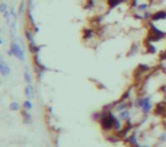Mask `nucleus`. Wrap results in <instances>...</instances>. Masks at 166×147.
Instances as JSON below:
<instances>
[{
    "instance_id": "obj_1",
    "label": "nucleus",
    "mask_w": 166,
    "mask_h": 147,
    "mask_svg": "<svg viewBox=\"0 0 166 147\" xmlns=\"http://www.w3.org/2000/svg\"><path fill=\"white\" fill-rule=\"evenodd\" d=\"M9 48H11L13 53H14V57L17 58L20 62H25V53H26V49L23 48L21 43L18 42L17 38L14 39V40L11 41V45H9Z\"/></svg>"
},
{
    "instance_id": "obj_2",
    "label": "nucleus",
    "mask_w": 166,
    "mask_h": 147,
    "mask_svg": "<svg viewBox=\"0 0 166 147\" xmlns=\"http://www.w3.org/2000/svg\"><path fill=\"white\" fill-rule=\"evenodd\" d=\"M11 65L5 61V58L1 56L0 57V73L1 75L4 78H7V76L11 74Z\"/></svg>"
},
{
    "instance_id": "obj_3",
    "label": "nucleus",
    "mask_w": 166,
    "mask_h": 147,
    "mask_svg": "<svg viewBox=\"0 0 166 147\" xmlns=\"http://www.w3.org/2000/svg\"><path fill=\"white\" fill-rule=\"evenodd\" d=\"M154 110V104H152V97H151L150 99H148V101H146L145 104H143V106L140 108L141 111V114L143 115V117H148L149 114H150V112Z\"/></svg>"
},
{
    "instance_id": "obj_4",
    "label": "nucleus",
    "mask_w": 166,
    "mask_h": 147,
    "mask_svg": "<svg viewBox=\"0 0 166 147\" xmlns=\"http://www.w3.org/2000/svg\"><path fill=\"white\" fill-rule=\"evenodd\" d=\"M117 117H118L119 120H122L123 122H128L129 120L132 119V112H131L130 108L124 110V111L117 113Z\"/></svg>"
},
{
    "instance_id": "obj_5",
    "label": "nucleus",
    "mask_w": 166,
    "mask_h": 147,
    "mask_svg": "<svg viewBox=\"0 0 166 147\" xmlns=\"http://www.w3.org/2000/svg\"><path fill=\"white\" fill-rule=\"evenodd\" d=\"M165 20H166V9H163L154 13L150 22H159V21H165Z\"/></svg>"
},
{
    "instance_id": "obj_6",
    "label": "nucleus",
    "mask_w": 166,
    "mask_h": 147,
    "mask_svg": "<svg viewBox=\"0 0 166 147\" xmlns=\"http://www.w3.org/2000/svg\"><path fill=\"white\" fill-rule=\"evenodd\" d=\"M22 117H23V121L24 123L26 124H32V121H33V119H32V115L30 111H27V110H24L23 108V111H22Z\"/></svg>"
},
{
    "instance_id": "obj_7",
    "label": "nucleus",
    "mask_w": 166,
    "mask_h": 147,
    "mask_svg": "<svg viewBox=\"0 0 166 147\" xmlns=\"http://www.w3.org/2000/svg\"><path fill=\"white\" fill-rule=\"evenodd\" d=\"M138 51H139V46H138V43L133 42V43L131 45L130 49H129V51H128V54H126V57H129V58L134 57V56L138 54Z\"/></svg>"
},
{
    "instance_id": "obj_8",
    "label": "nucleus",
    "mask_w": 166,
    "mask_h": 147,
    "mask_svg": "<svg viewBox=\"0 0 166 147\" xmlns=\"http://www.w3.org/2000/svg\"><path fill=\"white\" fill-rule=\"evenodd\" d=\"M24 94H25V96L27 99H33V97H34V90H33V87L32 85H26L25 88H24Z\"/></svg>"
},
{
    "instance_id": "obj_9",
    "label": "nucleus",
    "mask_w": 166,
    "mask_h": 147,
    "mask_svg": "<svg viewBox=\"0 0 166 147\" xmlns=\"http://www.w3.org/2000/svg\"><path fill=\"white\" fill-rule=\"evenodd\" d=\"M146 51H147L148 54L155 55V54H157V47L155 46L154 42H149V41H147V45H146Z\"/></svg>"
},
{
    "instance_id": "obj_10",
    "label": "nucleus",
    "mask_w": 166,
    "mask_h": 147,
    "mask_svg": "<svg viewBox=\"0 0 166 147\" xmlns=\"http://www.w3.org/2000/svg\"><path fill=\"white\" fill-rule=\"evenodd\" d=\"M149 7H150V4L143 1V2H140L139 5L137 6L135 9H137L138 13H145V11H147V10H149Z\"/></svg>"
},
{
    "instance_id": "obj_11",
    "label": "nucleus",
    "mask_w": 166,
    "mask_h": 147,
    "mask_svg": "<svg viewBox=\"0 0 166 147\" xmlns=\"http://www.w3.org/2000/svg\"><path fill=\"white\" fill-rule=\"evenodd\" d=\"M23 75H24V80H25L26 85H32V76H31V73L29 72L27 66L24 67V73H23Z\"/></svg>"
},
{
    "instance_id": "obj_12",
    "label": "nucleus",
    "mask_w": 166,
    "mask_h": 147,
    "mask_svg": "<svg viewBox=\"0 0 166 147\" xmlns=\"http://www.w3.org/2000/svg\"><path fill=\"white\" fill-rule=\"evenodd\" d=\"M125 0H108V7L110 9H113L115 7L119 6L122 2H124Z\"/></svg>"
},
{
    "instance_id": "obj_13",
    "label": "nucleus",
    "mask_w": 166,
    "mask_h": 147,
    "mask_svg": "<svg viewBox=\"0 0 166 147\" xmlns=\"http://www.w3.org/2000/svg\"><path fill=\"white\" fill-rule=\"evenodd\" d=\"M26 10H27V5H26L25 0H23V1H21L20 7H18V10H17L18 11V15H23Z\"/></svg>"
},
{
    "instance_id": "obj_14",
    "label": "nucleus",
    "mask_w": 166,
    "mask_h": 147,
    "mask_svg": "<svg viewBox=\"0 0 166 147\" xmlns=\"http://www.w3.org/2000/svg\"><path fill=\"white\" fill-rule=\"evenodd\" d=\"M22 106H23V108H24V110L31 111L32 108H33V104H32V101H31V99H27V98H26L25 101H23Z\"/></svg>"
},
{
    "instance_id": "obj_15",
    "label": "nucleus",
    "mask_w": 166,
    "mask_h": 147,
    "mask_svg": "<svg viewBox=\"0 0 166 147\" xmlns=\"http://www.w3.org/2000/svg\"><path fill=\"white\" fill-rule=\"evenodd\" d=\"M20 108H21V105H20L17 101H11V104H9V111L17 112V111H20Z\"/></svg>"
},
{
    "instance_id": "obj_16",
    "label": "nucleus",
    "mask_w": 166,
    "mask_h": 147,
    "mask_svg": "<svg viewBox=\"0 0 166 147\" xmlns=\"http://www.w3.org/2000/svg\"><path fill=\"white\" fill-rule=\"evenodd\" d=\"M161 67L163 72L166 74V53L161 57Z\"/></svg>"
},
{
    "instance_id": "obj_17",
    "label": "nucleus",
    "mask_w": 166,
    "mask_h": 147,
    "mask_svg": "<svg viewBox=\"0 0 166 147\" xmlns=\"http://www.w3.org/2000/svg\"><path fill=\"white\" fill-rule=\"evenodd\" d=\"M158 142H161V144H165L166 142V130H163V131L159 133V136H158Z\"/></svg>"
},
{
    "instance_id": "obj_18",
    "label": "nucleus",
    "mask_w": 166,
    "mask_h": 147,
    "mask_svg": "<svg viewBox=\"0 0 166 147\" xmlns=\"http://www.w3.org/2000/svg\"><path fill=\"white\" fill-rule=\"evenodd\" d=\"M92 34H94L92 30H85V31H84V36H83V39H84V40H89V39H91V38H92Z\"/></svg>"
},
{
    "instance_id": "obj_19",
    "label": "nucleus",
    "mask_w": 166,
    "mask_h": 147,
    "mask_svg": "<svg viewBox=\"0 0 166 147\" xmlns=\"http://www.w3.org/2000/svg\"><path fill=\"white\" fill-rule=\"evenodd\" d=\"M7 10H8V5H7L6 2H1V4H0V13L4 14V13H6Z\"/></svg>"
},
{
    "instance_id": "obj_20",
    "label": "nucleus",
    "mask_w": 166,
    "mask_h": 147,
    "mask_svg": "<svg viewBox=\"0 0 166 147\" xmlns=\"http://www.w3.org/2000/svg\"><path fill=\"white\" fill-rule=\"evenodd\" d=\"M161 90H163V101L166 103V86L161 87Z\"/></svg>"
},
{
    "instance_id": "obj_21",
    "label": "nucleus",
    "mask_w": 166,
    "mask_h": 147,
    "mask_svg": "<svg viewBox=\"0 0 166 147\" xmlns=\"http://www.w3.org/2000/svg\"><path fill=\"white\" fill-rule=\"evenodd\" d=\"M33 32H34V34H38V33L40 32V27L38 25H34L33 26Z\"/></svg>"
},
{
    "instance_id": "obj_22",
    "label": "nucleus",
    "mask_w": 166,
    "mask_h": 147,
    "mask_svg": "<svg viewBox=\"0 0 166 147\" xmlns=\"http://www.w3.org/2000/svg\"><path fill=\"white\" fill-rule=\"evenodd\" d=\"M161 126H163V130H166V119L163 120V122H161Z\"/></svg>"
},
{
    "instance_id": "obj_23",
    "label": "nucleus",
    "mask_w": 166,
    "mask_h": 147,
    "mask_svg": "<svg viewBox=\"0 0 166 147\" xmlns=\"http://www.w3.org/2000/svg\"><path fill=\"white\" fill-rule=\"evenodd\" d=\"M7 55H8V56H14V53H13V50H11V48L7 50Z\"/></svg>"
},
{
    "instance_id": "obj_24",
    "label": "nucleus",
    "mask_w": 166,
    "mask_h": 147,
    "mask_svg": "<svg viewBox=\"0 0 166 147\" xmlns=\"http://www.w3.org/2000/svg\"><path fill=\"white\" fill-rule=\"evenodd\" d=\"M141 147H151V146L148 145V144H143V145H141Z\"/></svg>"
},
{
    "instance_id": "obj_25",
    "label": "nucleus",
    "mask_w": 166,
    "mask_h": 147,
    "mask_svg": "<svg viewBox=\"0 0 166 147\" xmlns=\"http://www.w3.org/2000/svg\"><path fill=\"white\" fill-rule=\"evenodd\" d=\"M0 45H1V46H2V45H4V39H2V38H1V39H0Z\"/></svg>"
}]
</instances>
